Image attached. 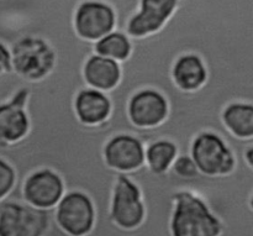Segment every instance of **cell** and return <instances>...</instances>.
<instances>
[{
	"instance_id": "obj_1",
	"label": "cell",
	"mask_w": 253,
	"mask_h": 236,
	"mask_svg": "<svg viewBox=\"0 0 253 236\" xmlns=\"http://www.w3.org/2000/svg\"><path fill=\"white\" fill-rule=\"evenodd\" d=\"M221 232V223L204 200L189 190L175 193L170 219L172 236H219Z\"/></svg>"
},
{
	"instance_id": "obj_2",
	"label": "cell",
	"mask_w": 253,
	"mask_h": 236,
	"mask_svg": "<svg viewBox=\"0 0 253 236\" xmlns=\"http://www.w3.org/2000/svg\"><path fill=\"white\" fill-rule=\"evenodd\" d=\"M56 208L40 209L26 202L0 200V236H44Z\"/></svg>"
},
{
	"instance_id": "obj_3",
	"label": "cell",
	"mask_w": 253,
	"mask_h": 236,
	"mask_svg": "<svg viewBox=\"0 0 253 236\" xmlns=\"http://www.w3.org/2000/svg\"><path fill=\"white\" fill-rule=\"evenodd\" d=\"M12 71L29 82L42 81L54 68L56 54L44 40L24 37L10 47Z\"/></svg>"
},
{
	"instance_id": "obj_4",
	"label": "cell",
	"mask_w": 253,
	"mask_h": 236,
	"mask_svg": "<svg viewBox=\"0 0 253 236\" xmlns=\"http://www.w3.org/2000/svg\"><path fill=\"white\" fill-rule=\"evenodd\" d=\"M190 157L205 176L230 175L236 163L229 146L211 131H203L195 136L190 146Z\"/></svg>"
},
{
	"instance_id": "obj_5",
	"label": "cell",
	"mask_w": 253,
	"mask_h": 236,
	"mask_svg": "<svg viewBox=\"0 0 253 236\" xmlns=\"http://www.w3.org/2000/svg\"><path fill=\"white\" fill-rule=\"evenodd\" d=\"M54 208L57 224L68 235L84 236L93 229L95 210L85 193L81 190L66 192Z\"/></svg>"
},
{
	"instance_id": "obj_6",
	"label": "cell",
	"mask_w": 253,
	"mask_h": 236,
	"mask_svg": "<svg viewBox=\"0 0 253 236\" xmlns=\"http://www.w3.org/2000/svg\"><path fill=\"white\" fill-rule=\"evenodd\" d=\"M74 29L81 39L95 42L114 31L115 12L103 1H84L74 14Z\"/></svg>"
},
{
	"instance_id": "obj_7",
	"label": "cell",
	"mask_w": 253,
	"mask_h": 236,
	"mask_svg": "<svg viewBox=\"0 0 253 236\" xmlns=\"http://www.w3.org/2000/svg\"><path fill=\"white\" fill-rule=\"evenodd\" d=\"M63 194V181L49 168H40L32 172L22 186L25 202L40 209L54 208Z\"/></svg>"
},
{
	"instance_id": "obj_8",
	"label": "cell",
	"mask_w": 253,
	"mask_h": 236,
	"mask_svg": "<svg viewBox=\"0 0 253 236\" xmlns=\"http://www.w3.org/2000/svg\"><path fill=\"white\" fill-rule=\"evenodd\" d=\"M180 0H140L138 11L128 20L126 36L141 39L160 31Z\"/></svg>"
},
{
	"instance_id": "obj_9",
	"label": "cell",
	"mask_w": 253,
	"mask_h": 236,
	"mask_svg": "<svg viewBox=\"0 0 253 236\" xmlns=\"http://www.w3.org/2000/svg\"><path fill=\"white\" fill-rule=\"evenodd\" d=\"M127 116L141 129L161 125L168 116L167 99L156 89H141L128 99Z\"/></svg>"
},
{
	"instance_id": "obj_10",
	"label": "cell",
	"mask_w": 253,
	"mask_h": 236,
	"mask_svg": "<svg viewBox=\"0 0 253 236\" xmlns=\"http://www.w3.org/2000/svg\"><path fill=\"white\" fill-rule=\"evenodd\" d=\"M104 161L111 170L131 172L145 166V146L137 138L119 134L104 146Z\"/></svg>"
},
{
	"instance_id": "obj_11",
	"label": "cell",
	"mask_w": 253,
	"mask_h": 236,
	"mask_svg": "<svg viewBox=\"0 0 253 236\" xmlns=\"http://www.w3.org/2000/svg\"><path fill=\"white\" fill-rule=\"evenodd\" d=\"M29 95V89H21L9 101L0 104V142L14 143L27 135L30 120L25 108Z\"/></svg>"
},
{
	"instance_id": "obj_12",
	"label": "cell",
	"mask_w": 253,
	"mask_h": 236,
	"mask_svg": "<svg viewBox=\"0 0 253 236\" xmlns=\"http://www.w3.org/2000/svg\"><path fill=\"white\" fill-rule=\"evenodd\" d=\"M74 113L84 125H99L110 116L111 103L105 92L88 87L77 93L74 98Z\"/></svg>"
},
{
	"instance_id": "obj_13",
	"label": "cell",
	"mask_w": 253,
	"mask_h": 236,
	"mask_svg": "<svg viewBox=\"0 0 253 236\" xmlns=\"http://www.w3.org/2000/svg\"><path fill=\"white\" fill-rule=\"evenodd\" d=\"M83 77L90 88L109 92L115 88L120 82V64L114 59L94 53L84 63Z\"/></svg>"
},
{
	"instance_id": "obj_14",
	"label": "cell",
	"mask_w": 253,
	"mask_h": 236,
	"mask_svg": "<svg viewBox=\"0 0 253 236\" xmlns=\"http://www.w3.org/2000/svg\"><path fill=\"white\" fill-rule=\"evenodd\" d=\"M208 78L204 62L198 54L185 53L175 59L172 67V79L178 89L194 92L202 88Z\"/></svg>"
},
{
	"instance_id": "obj_15",
	"label": "cell",
	"mask_w": 253,
	"mask_h": 236,
	"mask_svg": "<svg viewBox=\"0 0 253 236\" xmlns=\"http://www.w3.org/2000/svg\"><path fill=\"white\" fill-rule=\"evenodd\" d=\"M225 128L237 139H253V104L235 101L221 113Z\"/></svg>"
},
{
	"instance_id": "obj_16",
	"label": "cell",
	"mask_w": 253,
	"mask_h": 236,
	"mask_svg": "<svg viewBox=\"0 0 253 236\" xmlns=\"http://www.w3.org/2000/svg\"><path fill=\"white\" fill-rule=\"evenodd\" d=\"M178 155V148L170 140H157L145 147V165L155 175H163L170 168Z\"/></svg>"
},
{
	"instance_id": "obj_17",
	"label": "cell",
	"mask_w": 253,
	"mask_h": 236,
	"mask_svg": "<svg viewBox=\"0 0 253 236\" xmlns=\"http://www.w3.org/2000/svg\"><path fill=\"white\" fill-rule=\"evenodd\" d=\"M94 52L99 56L111 58L116 62H123L128 58L131 53L130 39L125 34L119 31H111L100 40L95 41Z\"/></svg>"
},
{
	"instance_id": "obj_18",
	"label": "cell",
	"mask_w": 253,
	"mask_h": 236,
	"mask_svg": "<svg viewBox=\"0 0 253 236\" xmlns=\"http://www.w3.org/2000/svg\"><path fill=\"white\" fill-rule=\"evenodd\" d=\"M170 171L183 180H200L205 177V175L199 172L190 156H177L170 166Z\"/></svg>"
},
{
	"instance_id": "obj_19",
	"label": "cell",
	"mask_w": 253,
	"mask_h": 236,
	"mask_svg": "<svg viewBox=\"0 0 253 236\" xmlns=\"http://www.w3.org/2000/svg\"><path fill=\"white\" fill-rule=\"evenodd\" d=\"M15 171L5 160L0 158V200L12 190L15 185Z\"/></svg>"
},
{
	"instance_id": "obj_20",
	"label": "cell",
	"mask_w": 253,
	"mask_h": 236,
	"mask_svg": "<svg viewBox=\"0 0 253 236\" xmlns=\"http://www.w3.org/2000/svg\"><path fill=\"white\" fill-rule=\"evenodd\" d=\"M11 54L5 45L0 44V76L6 73H12Z\"/></svg>"
},
{
	"instance_id": "obj_21",
	"label": "cell",
	"mask_w": 253,
	"mask_h": 236,
	"mask_svg": "<svg viewBox=\"0 0 253 236\" xmlns=\"http://www.w3.org/2000/svg\"><path fill=\"white\" fill-rule=\"evenodd\" d=\"M137 228H138V227H137ZM138 230H140V228H138ZM140 234H141V236H143L142 233H141V230H140Z\"/></svg>"
}]
</instances>
